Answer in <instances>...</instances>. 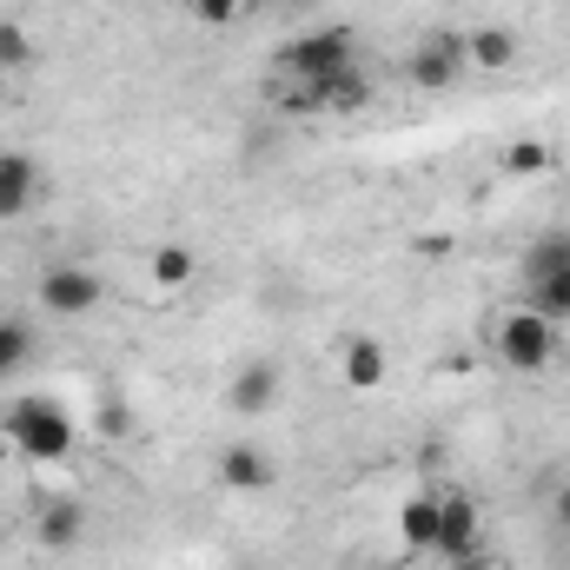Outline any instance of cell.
<instances>
[{"mask_svg":"<svg viewBox=\"0 0 570 570\" xmlns=\"http://www.w3.org/2000/svg\"><path fill=\"white\" fill-rule=\"evenodd\" d=\"M273 67H279L285 87H318L325 73H345V67H358V33H352L345 20L305 27V33H292L279 53H273Z\"/></svg>","mask_w":570,"mask_h":570,"instance_id":"6da1fadb","label":"cell"},{"mask_svg":"<svg viewBox=\"0 0 570 570\" xmlns=\"http://www.w3.org/2000/svg\"><path fill=\"white\" fill-rule=\"evenodd\" d=\"M484 338H491L498 365H511V372H524V379H538V372H551V365H558V325H551L544 312H531L524 298H518V305H504V312H491Z\"/></svg>","mask_w":570,"mask_h":570,"instance_id":"7a4b0ae2","label":"cell"},{"mask_svg":"<svg viewBox=\"0 0 570 570\" xmlns=\"http://www.w3.org/2000/svg\"><path fill=\"white\" fill-rule=\"evenodd\" d=\"M7 438H13V451L33 458V464H67L73 444H80L67 405H53V399H20V405L7 412Z\"/></svg>","mask_w":570,"mask_h":570,"instance_id":"3957f363","label":"cell"},{"mask_svg":"<svg viewBox=\"0 0 570 570\" xmlns=\"http://www.w3.org/2000/svg\"><path fill=\"white\" fill-rule=\"evenodd\" d=\"M524 305L544 312L558 332L570 325V233H551L524 259Z\"/></svg>","mask_w":570,"mask_h":570,"instance_id":"277c9868","label":"cell"},{"mask_svg":"<svg viewBox=\"0 0 570 570\" xmlns=\"http://www.w3.org/2000/svg\"><path fill=\"white\" fill-rule=\"evenodd\" d=\"M464 73H471L464 33H451V27H431L425 40L412 47V60H405V80H412L419 94H444V87H458Z\"/></svg>","mask_w":570,"mask_h":570,"instance_id":"5b68a950","label":"cell"},{"mask_svg":"<svg viewBox=\"0 0 570 570\" xmlns=\"http://www.w3.org/2000/svg\"><path fill=\"white\" fill-rule=\"evenodd\" d=\"M471 551H484V518H478L471 491L438 484V544H431V558L458 564V558H471Z\"/></svg>","mask_w":570,"mask_h":570,"instance_id":"8992f818","label":"cell"},{"mask_svg":"<svg viewBox=\"0 0 570 570\" xmlns=\"http://www.w3.org/2000/svg\"><path fill=\"white\" fill-rule=\"evenodd\" d=\"M33 292H40V305H47L53 318H87V312L107 298V279H100L94 266H47Z\"/></svg>","mask_w":570,"mask_h":570,"instance_id":"52a82bcc","label":"cell"},{"mask_svg":"<svg viewBox=\"0 0 570 570\" xmlns=\"http://www.w3.org/2000/svg\"><path fill=\"white\" fill-rule=\"evenodd\" d=\"M385 379H392V352H385L372 332L338 338V385H345V392H379Z\"/></svg>","mask_w":570,"mask_h":570,"instance_id":"ba28073f","label":"cell"},{"mask_svg":"<svg viewBox=\"0 0 570 570\" xmlns=\"http://www.w3.org/2000/svg\"><path fill=\"white\" fill-rule=\"evenodd\" d=\"M33 199H40V159L20 153V146H7L0 153V219H27Z\"/></svg>","mask_w":570,"mask_h":570,"instance_id":"9c48e42d","label":"cell"},{"mask_svg":"<svg viewBox=\"0 0 570 570\" xmlns=\"http://www.w3.org/2000/svg\"><path fill=\"white\" fill-rule=\"evenodd\" d=\"M279 365L273 358H253V365H239L233 372V385H226V405L239 412V419H259V412H273V399H279Z\"/></svg>","mask_w":570,"mask_h":570,"instance_id":"30bf717a","label":"cell"},{"mask_svg":"<svg viewBox=\"0 0 570 570\" xmlns=\"http://www.w3.org/2000/svg\"><path fill=\"white\" fill-rule=\"evenodd\" d=\"M464 60H471V73H511L518 67V33L511 27H471Z\"/></svg>","mask_w":570,"mask_h":570,"instance_id":"8fae6325","label":"cell"},{"mask_svg":"<svg viewBox=\"0 0 570 570\" xmlns=\"http://www.w3.org/2000/svg\"><path fill=\"white\" fill-rule=\"evenodd\" d=\"M87 538V504L80 498H47L40 504V544L47 551H73Z\"/></svg>","mask_w":570,"mask_h":570,"instance_id":"7c38bea8","label":"cell"},{"mask_svg":"<svg viewBox=\"0 0 570 570\" xmlns=\"http://www.w3.org/2000/svg\"><path fill=\"white\" fill-rule=\"evenodd\" d=\"M219 478H226L233 491H266V484H273V458H266L259 444H226V451H219Z\"/></svg>","mask_w":570,"mask_h":570,"instance_id":"4fadbf2b","label":"cell"},{"mask_svg":"<svg viewBox=\"0 0 570 570\" xmlns=\"http://www.w3.org/2000/svg\"><path fill=\"white\" fill-rule=\"evenodd\" d=\"M399 544L405 551H431L438 544V491H412L399 504Z\"/></svg>","mask_w":570,"mask_h":570,"instance_id":"5bb4252c","label":"cell"},{"mask_svg":"<svg viewBox=\"0 0 570 570\" xmlns=\"http://www.w3.org/2000/svg\"><path fill=\"white\" fill-rule=\"evenodd\" d=\"M498 173H504V179H544V173H558V153L544 140H511L504 159H498Z\"/></svg>","mask_w":570,"mask_h":570,"instance_id":"9a60e30c","label":"cell"},{"mask_svg":"<svg viewBox=\"0 0 570 570\" xmlns=\"http://www.w3.org/2000/svg\"><path fill=\"white\" fill-rule=\"evenodd\" d=\"M146 273H153V285H159V292H186V285L199 279V259H193L186 246H159Z\"/></svg>","mask_w":570,"mask_h":570,"instance_id":"2e32d148","label":"cell"},{"mask_svg":"<svg viewBox=\"0 0 570 570\" xmlns=\"http://www.w3.org/2000/svg\"><path fill=\"white\" fill-rule=\"evenodd\" d=\"M27 352H33V332L20 318H0V379H13L27 365Z\"/></svg>","mask_w":570,"mask_h":570,"instance_id":"e0dca14e","label":"cell"},{"mask_svg":"<svg viewBox=\"0 0 570 570\" xmlns=\"http://www.w3.org/2000/svg\"><path fill=\"white\" fill-rule=\"evenodd\" d=\"M33 60V40H27V27L20 20H0V73H20Z\"/></svg>","mask_w":570,"mask_h":570,"instance_id":"ac0fdd59","label":"cell"},{"mask_svg":"<svg viewBox=\"0 0 570 570\" xmlns=\"http://www.w3.org/2000/svg\"><path fill=\"white\" fill-rule=\"evenodd\" d=\"M186 13L199 20V27H213V33H226L239 13H246V0H186Z\"/></svg>","mask_w":570,"mask_h":570,"instance_id":"d6986e66","label":"cell"},{"mask_svg":"<svg viewBox=\"0 0 570 570\" xmlns=\"http://www.w3.org/2000/svg\"><path fill=\"white\" fill-rule=\"evenodd\" d=\"M444 570H504L491 551H471V558H458V564H444Z\"/></svg>","mask_w":570,"mask_h":570,"instance_id":"ffe728a7","label":"cell"},{"mask_svg":"<svg viewBox=\"0 0 570 570\" xmlns=\"http://www.w3.org/2000/svg\"><path fill=\"white\" fill-rule=\"evenodd\" d=\"M551 518L570 531V484H558V491H551Z\"/></svg>","mask_w":570,"mask_h":570,"instance_id":"44dd1931","label":"cell"},{"mask_svg":"<svg viewBox=\"0 0 570 570\" xmlns=\"http://www.w3.org/2000/svg\"><path fill=\"white\" fill-rule=\"evenodd\" d=\"M285 13H305V7H312V0H279Z\"/></svg>","mask_w":570,"mask_h":570,"instance_id":"7402d4cb","label":"cell"}]
</instances>
